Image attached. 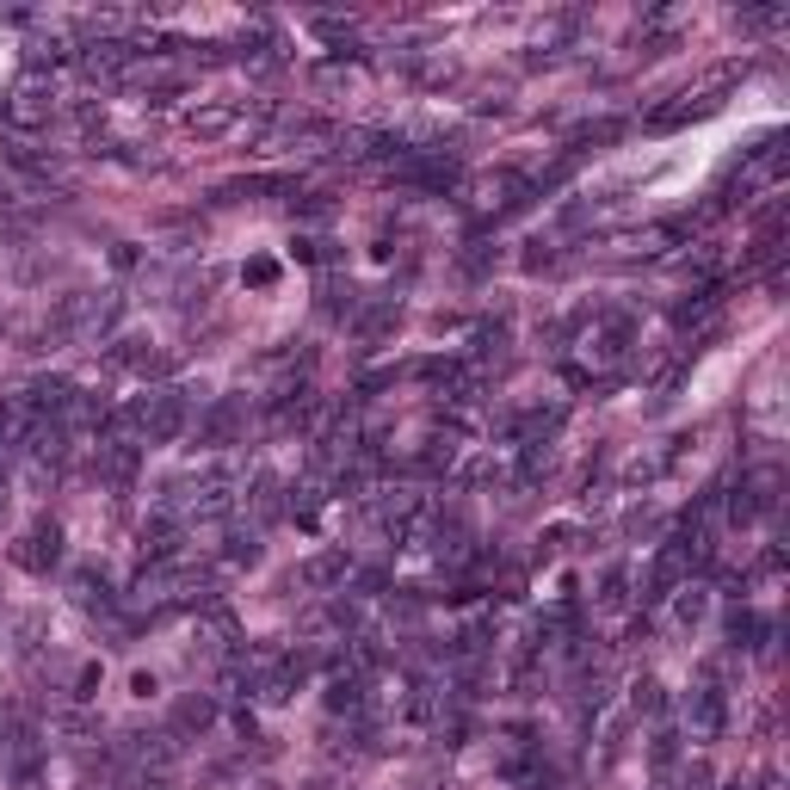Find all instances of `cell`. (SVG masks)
Segmentation results:
<instances>
[{
	"instance_id": "15",
	"label": "cell",
	"mask_w": 790,
	"mask_h": 790,
	"mask_svg": "<svg viewBox=\"0 0 790 790\" xmlns=\"http://www.w3.org/2000/svg\"><path fill=\"white\" fill-rule=\"evenodd\" d=\"M624 599H630V574H624V568H612V574L599 581V605H612V612H618Z\"/></svg>"
},
{
	"instance_id": "9",
	"label": "cell",
	"mask_w": 790,
	"mask_h": 790,
	"mask_svg": "<svg viewBox=\"0 0 790 790\" xmlns=\"http://www.w3.org/2000/svg\"><path fill=\"white\" fill-rule=\"evenodd\" d=\"M210 716H217V704H210V698H179V710H173V735L210 729Z\"/></svg>"
},
{
	"instance_id": "6",
	"label": "cell",
	"mask_w": 790,
	"mask_h": 790,
	"mask_svg": "<svg viewBox=\"0 0 790 790\" xmlns=\"http://www.w3.org/2000/svg\"><path fill=\"white\" fill-rule=\"evenodd\" d=\"M142 556H149L155 568L179 556V525L173 519H155V525H142Z\"/></svg>"
},
{
	"instance_id": "10",
	"label": "cell",
	"mask_w": 790,
	"mask_h": 790,
	"mask_svg": "<svg viewBox=\"0 0 790 790\" xmlns=\"http://www.w3.org/2000/svg\"><path fill=\"white\" fill-rule=\"evenodd\" d=\"M303 581H309V587H334V581H346V550H328V556H315V562L303 568Z\"/></svg>"
},
{
	"instance_id": "7",
	"label": "cell",
	"mask_w": 790,
	"mask_h": 790,
	"mask_svg": "<svg viewBox=\"0 0 790 790\" xmlns=\"http://www.w3.org/2000/svg\"><path fill=\"white\" fill-rule=\"evenodd\" d=\"M7 112H13V124H44V118L56 112V99H50L44 87H19V93L7 99Z\"/></svg>"
},
{
	"instance_id": "14",
	"label": "cell",
	"mask_w": 790,
	"mask_h": 790,
	"mask_svg": "<svg viewBox=\"0 0 790 790\" xmlns=\"http://www.w3.org/2000/svg\"><path fill=\"white\" fill-rule=\"evenodd\" d=\"M630 704H636V716H661V710H667L661 679H636V686H630Z\"/></svg>"
},
{
	"instance_id": "4",
	"label": "cell",
	"mask_w": 790,
	"mask_h": 790,
	"mask_svg": "<svg viewBox=\"0 0 790 790\" xmlns=\"http://www.w3.org/2000/svg\"><path fill=\"white\" fill-rule=\"evenodd\" d=\"M723 716H729L723 686H698V692H692V729H698V735H716V729H723Z\"/></svg>"
},
{
	"instance_id": "18",
	"label": "cell",
	"mask_w": 790,
	"mask_h": 790,
	"mask_svg": "<svg viewBox=\"0 0 790 790\" xmlns=\"http://www.w3.org/2000/svg\"><path fill=\"white\" fill-rule=\"evenodd\" d=\"M229 124H235L229 105H217V112H192V130H198V136H217V130H229Z\"/></svg>"
},
{
	"instance_id": "1",
	"label": "cell",
	"mask_w": 790,
	"mask_h": 790,
	"mask_svg": "<svg viewBox=\"0 0 790 790\" xmlns=\"http://www.w3.org/2000/svg\"><path fill=\"white\" fill-rule=\"evenodd\" d=\"M118 426H124L136 445H173L192 426V402H186V389H142L136 402L124 408Z\"/></svg>"
},
{
	"instance_id": "12",
	"label": "cell",
	"mask_w": 790,
	"mask_h": 790,
	"mask_svg": "<svg viewBox=\"0 0 790 790\" xmlns=\"http://www.w3.org/2000/svg\"><path fill=\"white\" fill-rule=\"evenodd\" d=\"M673 593H679V599H673V618H679V624H686V630H692V624H698V618L710 612V599H704V587H692V581H686V587H673Z\"/></svg>"
},
{
	"instance_id": "3",
	"label": "cell",
	"mask_w": 790,
	"mask_h": 790,
	"mask_svg": "<svg viewBox=\"0 0 790 790\" xmlns=\"http://www.w3.org/2000/svg\"><path fill=\"white\" fill-rule=\"evenodd\" d=\"M13 562H19V568H31V574H50V568L62 562V531H56V525H31V531L19 537Z\"/></svg>"
},
{
	"instance_id": "16",
	"label": "cell",
	"mask_w": 790,
	"mask_h": 790,
	"mask_svg": "<svg viewBox=\"0 0 790 790\" xmlns=\"http://www.w3.org/2000/svg\"><path fill=\"white\" fill-rule=\"evenodd\" d=\"M760 507H766V500H760V494H753L747 482H741V488L729 494V519H735V525H747V519H753V513H760Z\"/></svg>"
},
{
	"instance_id": "11",
	"label": "cell",
	"mask_w": 790,
	"mask_h": 790,
	"mask_svg": "<svg viewBox=\"0 0 790 790\" xmlns=\"http://www.w3.org/2000/svg\"><path fill=\"white\" fill-rule=\"evenodd\" d=\"M716 303H723V284H704V291H698L692 303H679V309H673V321H679V328H692V321H704Z\"/></svg>"
},
{
	"instance_id": "13",
	"label": "cell",
	"mask_w": 790,
	"mask_h": 790,
	"mask_svg": "<svg viewBox=\"0 0 790 790\" xmlns=\"http://www.w3.org/2000/svg\"><path fill=\"white\" fill-rule=\"evenodd\" d=\"M630 340H636V328H630L624 315H612V328L599 334V358H624V352H630Z\"/></svg>"
},
{
	"instance_id": "22",
	"label": "cell",
	"mask_w": 790,
	"mask_h": 790,
	"mask_svg": "<svg viewBox=\"0 0 790 790\" xmlns=\"http://www.w3.org/2000/svg\"><path fill=\"white\" fill-rule=\"evenodd\" d=\"M0 112H7V99H0Z\"/></svg>"
},
{
	"instance_id": "8",
	"label": "cell",
	"mask_w": 790,
	"mask_h": 790,
	"mask_svg": "<svg viewBox=\"0 0 790 790\" xmlns=\"http://www.w3.org/2000/svg\"><path fill=\"white\" fill-rule=\"evenodd\" d=\"M247 507H254V519H278V513H284V482H278V476H254V488H247Z\"/></svg>"
},
{
	"instance_id": "21",
	"label": "cell",
	"mask_w": 790,
	"mask_h": 790,
	"mask_svg": "<svg viewBox=\"0 0 790 790\" xmlns=\"http://www.w3.org/2000/svg\"><path fill=\"white\" fill-rule=\"evenodd\" d=\"M229 562H260V544H254V531H247V537H229Z\"/></svg>"
},
{
	"instance_id": "5",
	"label": "cell",
	"mask_w": 790,
	"mask_h": 790,
	"mask_svg": "<svg viewBox=\"0 0 790 790\" xmlns=\"http://www.w3.org/2000/svg\"><path fill=\"white\" fill-rule=\"evenodd\" d=\"M235 426H241V402H217V408L198 420V445H229Z\"/></svg>"
},
{
	"instance_id": "19",
	"label": "cell",
	"mask_w": 790,
	"mask_h": 790,
	"mask_svg": "<svg viewBox=\"0 0 790 790\" xmlns=\"http://www.w3.org/2000/svg\"><path fill=\"white\" fill-rule=\"evenodd\" d=\"M729 636H735V649H753V636H760V618H753V612H735V618H729Z\"/></svg>"
},
{
	"instance_id": "2",
	"label": "cell",
	"mask_w": 790,
	"mask_h": 790,
	"mask_svg": "<svg viewBox=\"0 0 790 790\" xmlns=\"http://www.w3.org/2000/svg\"><path fill=\"white\" fill-rule=\"evenodd\" d=\"M136 463H142V445H136L130 433L99 439V451H93V470H99L105 482H118V488H130V482H136Z\"/></svg>"
},
{
	"instance_id": "17",
	"label": "cell",
	"mask_w": 790,
	"mask_h": 790,
	"mask_svg": "<svg viewBox=\"0 0 790 790\" xmlns=\"http://www.w3.org/2000/svg\"><path fill=\"white\" fill-rule=\"evenodd\" d=\"M352 704H358V673H340L328 686V710H352Z\"/></svg>"
},
{
	"instance_id": "20",
	"label": "cell",
	"mask_w": 790,
	"mask_h": 790,
	"mask_svg": "<svg viewBox=\"0 0 790 790\" xmlns=\"http://www.w3.org/2000/svg\"><path fill=\"white\" fill-rule=\"evenodd\" d=\"M649 760H655V772H667V766L679 760V735H655V747H649Z\"/></svg>"
}]
</instances>
